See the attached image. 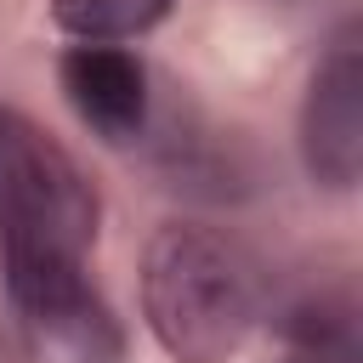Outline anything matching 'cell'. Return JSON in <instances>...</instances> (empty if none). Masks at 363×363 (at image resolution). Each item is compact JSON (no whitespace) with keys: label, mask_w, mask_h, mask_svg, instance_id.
I'll return each instance as SVG.
<instances>
[{"label":"cell","mask_w":363,"mask_h":363,"mask_svg":"<svg viewBox=\"0 0 363 363\" xmlns=\"http://www.w3.org/2000/svg\"><path fill=\"white\" fill-rule=\"evenodd\" d=\"M278 363H340V357H323V352H289V357H278Z\"/></svg>","instance_id":"8"},{"label":"cell","mask_w":363,"mask_h":363,"mask_svg":"<svg viewBox=\"0 0 363 363\" xmlns=\"http://www.w3.org/2000/svg\"><path fill=\"white\" fill-rule=\"evenodd\" d=\"M57 91L74 119L113 147H130L153 130V74L125 45H68L57 57Z\"/></svg>","instance_id":"4"},{"label":"cell","mask_w":363,"mask_h":363,"mask_svg":"<svg viewBox=\"0 0 363 363\" xmlns=\"http://www.w3.org/2000/svg\"><path fill=\"white\" fill-rule=\"evenodd\" d=\"M153 164L164 176V187L193 193V199H238L250 187V159L233 136L210 130L204 119H187L182 130L164 119V136L153 147Z\"/></svg>","instance_id":"6"},{"label":"cell","mask_w":363,"mask_h":363,"mask_svg":"<svg viewBox=\"0 0 363 363\" xmlns=\"http://www.w3.org/2000/svg\"><path fill=\"white\" fill-rule=\"evenodd\" d=\"M102 199L85 164L23 108L0 102V284L11 306L57 295L85 272Z\"/></svg>","instance_id":"1"},{"label":"cell","mask_w":363,"mask_h":363,"mask_svg":"<svg viewBox=\"0 0 363 363\" xmlns=\"http://www.w3.org/2000/svg\"><path fill=\"white\" fill-rule=\"evenodd\" d=\"M278 6H306V0H278Z\"/></svg>","instance_id":"9"},{"label":"cell","mask_w":363,"mask_h":363,"mask_svg":"<svg viewBox=\"0 0 363 363\" xmlns=\"http://www.w3.org/2000/svg\"><path fill=\"white\" fill-rule=\"evenodd\" d=\"M23 363H125V329L96 295V284H74L51 301L17 306Z\"/></svg>","instance_id":"5"},{"label":"cell","mask_w":363,"mask_h":363,"mask_svg":"<svg viewBox=\"0 0 363 363\" xmlns=\"http://www.w3.org/2000/svg\"><path fill=\"white\" fill-rule=\"evenodd\" d=\"M142 318L170 363H233L261 323L255 267L199 221H164L142 244Z\"/></svg>","instance_id":"2"},{"label":"cell","mask_w":363,"mask_h":363,"mask_svg":"<svg viewBox=\"0 0 363 363\" xmlns=\"http://www.w3.org/2000/svg\"><path fill=\"white\" fill-rule=\"evenodd\" d=\"M295 147L301 170L323 193H352L363 176V28L346 17L329 45L318 51L301 113H295Z\"/></svg>","instance_id":"3"},{"label":"cell","mask_w":363,"mask_h":363,"mask_svg":"<svg viewBox=\"0 0 363 363\" xmlns=\"http://www.w3.org/2000/svg\"><path fill=\"white\" fill-rule=\"evenodd\" d=\"M176 0H51V23L74 45H125L153 34Z\"/></svg>","instance_id":"7"}]
</instances>
